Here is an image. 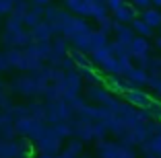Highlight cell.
Returning a JSON list of instances; mask_svg holds the SVG:
<instances>
[{
    "label": "cell",
    "mask_w": 161,
    "mask_h": 158,
    "mask_svg": "<svg viewBox=\"0 0 161 158\" xmlns=\"http://www.w3.org/2000/svg\"><path fill=\"white\" fill-rule=\"evenodd\" d=\"M99 2H108V0H99Z\"/></svg>",
    "instance_id": "obj_7"
},
{
    "label": "cell",
    "mask_w": 161,
    "mask_h": 158,
    "mask_svg": "<svg viewBox=\"0 0 161 158\" xmlns=\"http://www.w3.org/2000/svg\"><path fill=\"white\" fill-rule=\"evenodd\" d=\"M142 21H145L149 27H155V25L161 23V14L157 13V10H145V13H142Z\"/></svg>",
    "instance_id": "obj_1"
},
{
    "label": "cell",
    "mask_w": 161,
    "mask_h": 158,
    "mask_svg": "<svg viewBox=\"0 0 161 158\" xmlns=\"http://www.w3.org/2000/svg\"><path fill=\"white\" fill-rule=\"evenodd\" d=\"M134 13L130 10V6H120L118 10H116V19L118 21H124V23H128V21H132Z\"/></svg>",
    "instance_id": "obj_2"
},
{
    "label": "cell",
    "mask_w": 161,
    "mask_h": 158,
    "mask_svg": "<svg viewBox=\"0 0 161 158\" xmlns=\"http://www.w3.org/2000/svg\"><path fill=\"white\" fill-rule=\"evenodd\" d=\"M132 2L136 6H149V4H151V0H132Z\"/></svg>",
    "instance_id": "obj_6"
},
{
    "label": "cell",
    "mask_w": 161,
    "mask_h": 158,
    "mask_svg": "<svg viewBox=\"0 0 161 158\" xmlns=\"http://www.w3.org/2000/svg\"><path fill=\"white\" fill-rule=\"evenodd\" d=\"M134 27H136V31H141V33H151V27H149L145 21H136Z\"/></svg>",
    "instance_id": "obj_3"
},
{
    "label": "cell",
    "mask_w": 161,
    "mask_h": 158,
    "mask_svg": "<svg viewBox=\"0 0 161 158\" xmlns=\"http://www.w3.org/2000/svg\"><path fill=\"white\" fill-rule=\"evenodd\" d=\"M132 47H134V51H147V43L142 41V39H134Z\"/></svg>",
    "instance_id": "obj_4"
},
{
    "label": "cell",
    "mask_w": 161,
    "mask_h": 158,
    "mask_svg": "<svg viewBox=\"0 0 161 158\" xmlns=\"http://www.w3.org/2000/svg\"><path fill=\"white\" fill-rule=\"evenodd\" d=\"M105 4H108V6H109L112 10H118L120 6H124V0H108Z\"/></svg>",
    "instance_id": "obj_5"
},
{
    "label": "cell",
    "mask_w": 161,
    "mask_h": 158,
    "mask_svg": "<svg viewBox=\"0 0 161 158\" xmlns=\"http://www.w3.org/2000/svg\"><path fill=\"white\" fill-rule=\"evenodd\" d=\"M157 43H159V45H161V39H159V41H157Z\"/></svg>",
    "instance_id": "obj_8"
}]
</instances>
